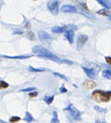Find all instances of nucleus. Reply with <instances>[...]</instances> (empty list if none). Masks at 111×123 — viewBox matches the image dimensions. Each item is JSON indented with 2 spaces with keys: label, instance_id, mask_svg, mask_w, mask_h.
Masks as SVG:
<instances>
[{
  "label": "nucleus",
  "instance_id": "c9c22d12",
  "mask_svg": "<svg viewBox=\"0 0 111 123\" xmlns=\"http://www.w3.org/2000/svg\"><path fill=\"white\" fill-rule=\"evenodd\" d=\"M107 92H108V94H109L110 97H111V91H107Z\"/></svg>",
  "mask_w": 111,
  "mask_h": 123
},
{
  "label": "nucleus",
  "instance_id": "7c9ffc66",
  "mask_svg": "<svg viewBox=\"0 0 111 123\" xmlns=\"http://www.w3.org/2000/svg\"><path fill=\"white\" fill-rule=\"evenodd\" d=\"M105 60H106V62L109 64V65L111 66V56H106L105 57Z\"/></svg>",
  "mask_w": 111,
  "mask_h": 123
},
{
  "label": "nucleus",
  "instance_id": "bb28decb",
  "mask_svg": "<svg viewBox=\"0 0 111 123\" xmlns=\"http://www.w3.org/2000/svg\"><path fill=\"white\" fill-rule=\"evenodd\" d=\"M36 90V88L35 87H30V88H27L26 89H23V90H20V91H21V92H27V91H31L32 90Z\"/></svg>",
  "mask_w": 111,
  "mask_h": 123
},
{
  "label": "nucleus",
  "instance_id": "393cba45",
  "mask_svg": "<svg viewBox=\"0 0 111 123\" xmlns=\"http://www.w3.org/2000/svg\"><path fill=\"white\" fill-rule=\"evenodd\" d=\"M96 1H97V2H99V3L101 5V6H103V7L104 8H107V9H108V8H109V7L108 6H107V5H106V4L105 3V2H104V1H103V0H96Z\"/></svg>",
  "mask_w": 111,
  "mask_h": 123
},
{
  "label": "nucleus",
  "instance_id": "4468645a",
  "mask_svg": "<svg viewBox=\"0 0 111 123\" xmlns=\"http://www.w3.org/2000/svg\"><path fill=\"white\" fill-rule=\"evenodd\" d=\"M64 28L65 29L66 31H69V30L75 31L78 30V26L76 25H74V24H68V25H65L64 26Z\"/></svg>",
  "mask_w": 111,
  "mask_h": 123
},
{
  "label": "nucleus",
  "instance_id": "6ab92c4d",
  "mask_svg": "<svg viewBox=\"0 0 111 123\" xmlns=\"http://www.w3.org/2000/svg\"><path fill=\"white\" fill-rule=\"evenodd\" d=\"M54 96H51V97H50V96H45L44 98V100L47 104L50 105L51 104L53 101L54 100Z\"/></svg>",
  "mask_w": 111,
  "mask_h": 123
},
{
  "label": "nucleus",
  "instance_id": "9b49d317",
  "mask_svg": "<svg viewBox=\"0 0 111 123\" xmlns=\"http://www.w3.org/2000/svg\"><path fill=\"white\" fill-rule=\"evenodd\" d=\"M64 37H66L68 42L70 43H74V31L72 30L66 31L64 33Z\"/></svg>",
  "mask_w": 111,
  "mask_h": 123
},
{
  "label": "nucleus",
  "instance_id": "7ed1b4c3",
  "mask_svg": "<svg viewBox=\"0 0 111 123\" xmlns=\"http://www.w3.org/2000/svg\"><path fill=\"white\" fill-rule=\"evenodd\" d=\"M64 110H68L70 111V114H71L72 116L74 117V118L75 120H81V114L78 109H76L75 107L73 106L72 104L69 105L66 108L64 109Z\"/></svg>",
  "mask_w": 111,
  "mask_h": 123
},
{
  "label": "nucleus",
  "instance_id": "412c9836",
  "mask_svg": "<svg viewBox=\"0 0 111 123\" xmlns=\"http://www.w3.org/2000/svg\"><path fill=\"white\" fill-rule=\"evenodd\" d=\"M27 37H28V38H29L32 41H33L35 40L36 39L35 38V36L34 33H33L32 31H29L28 32H27Z\"/></svg>",
  "mask_w": 111,
  "mask_h": 123
},
{
  "label": "nucleus",
  "instance_id": "6e6552de",
  "mask_svg": "<svg viewBox=\"0 0 111 123\" xmlns=\"http://www.w3.org/2000/svg\"><path fill=\"white\" fill-rule=\"evenodd\" d=\"M60 11L63 13H76L77 9L75 6L71 5H64L60 8Z\"/></svg>",
  "mask_w": 111,
  "mask_h": 123
},
{
  "label": "nucleus",
  "instance_id": "5701e85b",
  "mask_svg": "<svg viewBox=\"0 0 111 123\" xmlns=\"http://www.w3.org/2000/svg\"><path fill=\"white\" fill-rule=\"evenodd\" d=\"M53 74L54 76H57V77H59V78H60L61 79H63V80H66V81H68V78H67L66 76L64 75H63V74H60V73H53Z\"/></svg>",
  "mask_w": 111,
  "mask_h": 123
},
{
  "label": "nucleus",
  "instance_id": "423d86ee",
  "mask_svg": "<svg viewBox=\"0 0 111 123\" xmlns=\"http://www.w3.org/2000/svg\"><path fill=\"white\" fill-rule=\"evenodd\" d=\"M32 52L35 53V54H50L51 52L49 51L48 49H45L44 47L41 46L39 45H37L33 47V49H32Z\"/></svg>",
  "mask_w": 111,
  "mask_h": 123
},
{
  "label": "nucleus",
  "instance_id": "cd10ccee",
  "mask_svg": "<svg viewBox=\"0 0 111 123\" xmlns=\"http://www.w3.org/2000/svg\"><path fill=\"white\" fill-rule=\"evenodd\" d=\"M38 94V92L37 91H34V92H31V93L29 94V97H31V98H32V97H37Z\"/></svg>",
  "mask_w": 111,
  "mask_h": 123
},
{
  "label": "nucleus",
  "instance_id": "dca6fc26",
  "mask_svg": "<svg viewBox=\"0 0 111 123\" xmlns=\"http://www.w3.org/2000/svg\"><path fill=\"white\" fill-rule=\"evenodd\" d=\"M7 58L10 59H19V60H23V59H27L29 58L31 56H33V55L31 56H2Z\"/></svg>",
  "mask_w": 111,
  "mask_h": 123
},
{
  "label": "nucleus",
  "instance_id": "4c0bfd02",
  "mask_svg": "<svg viewBox=\"0 0 111 123\" xmlns=\"http://www.w3.org/2000/svg\"><path fill=\"white\" fill-rule=\"evenodd\" d=\"M109 20L111 21V16H109Z\"/></svg>",
  "mask_w": 111,
  "mask_h": 123
},
{
  "label": "nucleus",
  "instance_id": "f257e3e1",
  "mask_svg": "<svg viewBox=\"0 0 111 123\" xmlns=\"http://www.w3.org/2000/svg\"><path fill=\"white\" fill-rule=\"evenodd\" d=\"M91 95L93 99L97 102H107L111 98L108 92L99 90L93 91Z\"/></svg>",
  "mask_w": 111,
  "mask_h": 123
},
{
  "label": "nucleus",
  "instance_id": "9d476101",
  "mask_svg": "<svg viewBox=\"0 0 111 123\" xmlns=\"http://www.w3.org/2000/svg\"><path fill=\"white\" fill-rule=\"evenodd\" d=\"M84 87L88 90H92L96 86V84L91 80H85L83 84Z\"/></svg>",
  "mask_w": 111,
  "mask_h": 123
},
{
  "label": "nucleus",
  "instance_id": "f3484780",
  "mask_svg": "<svg viewBox=\"0 0 111 123\" xmlns=\"http://www.w3.org/2000/svg\"><path fill=\"white\" fill-rule=\"evenodd\" d=\"M102 75L104 78L107 79H111V70H105L103 71Z\"/></svg>",
  "mask_w": 111,
  "mask_h": 123
},
{
  "label": "nucleus",
  "instance_id": "b1692460",
  "mask_svg": "<svg viewBox=\"0 0 111 123\" xmlns=\"http://www.w3.org/2000/svg\"><path fill=\"white\" fill-rule=\"evenodd\" d=\"M94 109L95 111H96L99 112H100V113H103L105 112V109L100 108V107H99V106H95L94 107Z\"/></svg>",
  "mask_w": 111,
  "mask_h": 123
},
{
  "label": "nucleus",
  "instance_id": "aec40b11",
  "mask_svg": "<svg viewBox=\"0 0 111 123\" xmlns=\"http://www.w3.org/2000/svg\"><path fill=\"white\" fill-rule=\"evenodd\" d=\"M29 70L32 72H42L45 71V69L43 68H35L31 66H29Z\"/></svg>",
  "mask_w": 111,
  "mask_h": 123
},
{
  "label": "nucleus",
  "instance_id": "2f4dec72",
  "mask_svg": "<svg viewBox=\"0 0 111 123\" xmlns=\"http://www.w3.org/2000/svg\"><path fill=\"white\" fill-rule=\"evenodd\" d=\"M109 7H111V0H103Z\"/></svg>",
  "mask_w": 111,
  "mask_h": 123
},
{
  "label": "nucleus",
  "instance_id": "f704fd0d",
  "mask_svg": "<svg viewBox=\"0 0 111 123\" xmlns=\"http://www.w3.org/2000/svg\"><path fill=\"white\" fill-rule=\"evenodd\" d=\"M53 115L54 118H58V115H57V112H56V111L53 112Z\"/></svg>",
  "mask_w": 111,
  "mask_h": 123
},
{
  "label": "nucleus",
  "instance_id": "4be33fe9",
  "mask_svg": "<svg viewBox=\"0 0 111 123\" xmlns=\"http://www.w3.org/2000/svg\"><path fill=\"white\" fill-rule=\"evenodd\" d=\"M20 120V118L19 117H17V116H14V117H12L11 118H10V122L11 123H15L18 122Z\"/></svg>",
  "mask_w": 111,
  "mask_h": 123
},
{
  "label": "nucleus",
  "instance_id": "f8f14e48",
  "mask_svg": "<svg viewBox=\"0 0 111 123\" xmlns=\"http://www.w3.org/2000/svg\"><path fill=\"white\" fill-rule=\"evenodd\" d=\"M79 12L81 14H82V15H84V16H85L86 18H88V19H93L95 18V16H94L93 13H90V12H87V11L84 10L82 8L79 10Z\"/></svg>",
  "mask_w": 111,
  "mask_h": 123
},
{
  "label": "nucleus",
  "instance_id": "ddd939ff",
  "mask_svg": "<svg viewBox=\"0 0 111 123\" xmlns=\"http://www.w3.org/2000/svg\"><path fill=\"white\" fill-rule=\"evenodd\" d=\"M51 31L53 33L58 34V33H63L65 32L66 30L64 27H61V26H55L51 29Z\"/></svg>",
  "mask_w": 111,
  "mask_h": 123
},
{
  "label": "nucleus",
  "instance_id": "39448f33",
  "mask_svg": "<svg viewBox=\"0 0 111 123\" xmlns=\"http://www.w3.org/2000/svg\"><path fill=\"white\" fill-rule=\"evenodd\" d=\"M38 56L40 58H45L49 59V60H52V61H54L58 64H61L62 62V61L59 58L53 54L52 53L50 54H39V55H38Z\"/></svg>",
  "mask_w": 111,
  "mask_h": 123
},
{
  "label": "nucleus",
  "instance_id": "ea45409f",
  "mask_svg": "<svg viewBox=\"0 0 111 123\" xmlns=\"http://www.w3.org/2000/svg\"><path fill=\"white\" fill-rule=\"evenodd\" d=\"M34 1H36V0H34Z\"/></svg>",
  "mask_w": 111,
  "mask_h": 123
},
{
  "label": "nucleus",
  "instance_id": "58836bf2",
  "mask_svg": "<svg viewBox=\"0 0 111 123\" xmlns=\"http://www.w3.org/2000/svg\"><path fill=\"white\" fill-rule=\"evenodd\" d=\"M109 68H110V69H111V67H109Z\"/></svg>",
  "mask_w": 111,
  "mask_h": 123
},
{
  "label": "nucleus",
  "instance_id": "0eeeda50",
  "mask_svg": "<svg viewBox=\"0 0 111 123\" xmlns=\"http://www.w3.org/2000/svg\"><path fill=\"white\" fill-rule=\"evenodd\" d=\"M38 36L39 39L41 42H44V41H48L49 40L51 39V37L48 33L43 30H39L38 32Z\"/></svg>",
  "mask_w": 111,
  "mask_h": 123
},
{
  "label": "nucleus",
  "instance_id": "a211bd4d",
  "mask_svg": "<svg viewBox=\"0 0 111 123\" xmlns=\"http://www.w3.org/2000/svg\"><path fill=\"white\" fill-rule=\"evenodd\" d=\"M23 120H25V121H27V122L30 123V122H32V121H33V118L32 117V115H31L29 112H26V113H25V117L24 118Z\"/></svg>",
  "mask_w": 111,
  "mask_h": 123
},
{
  "label": "nucleus",
  "instance_id": "c756f323",
  "mask_svg": "<svg viewBox=\"0 0 111 123\" xmlns=\"http://www.w3.org/2000/svg\"><path fill=\"white\" fill-rule=\"evenodd\" d=\"M59 91H60V92H61V93L63 94V93H65V92H66L67 91H68V90H67V89L65 88H64V86H62V87L60 88Z\"/></svg>",
  "mask_w": 111,
  "mask_h": 123
},
{
  "label": "nucleus",
  "instance_id": "473e14b6",
  "mask_svg": "<svg viewBox=\"0 0 111 123\" xmlns=\"http://www.w3.org/2000/svg\"><path fill=\"white\" fill-rule=\"evenodd\" d=\"M23 32L19 30H16L15 31L13 32V34H22Z\"/></svg>",
  "mask_w": 111,
  "mask_h": 123
},
{
  "label": "nucleus",
  "instance_id": "e433bc0d",
  "mask_svg": "<svg viewBox=\"0 0 111 123\" xmlns=\"http://www.w3.org/2000/svg\"><path fill=\"white\" fill-rule=\"evenodd\" d=\"M95 123H101L100 121H96Z\"/></svg>",
  "mask_w": 111,
  "mask_h": 123
},
{
  "label": "nucleus",
  "instance_id": "72a5a7b5",
  "mask_svg": "<svg viewBox=\"0 0 111 123\" xmlns=\"http://www.w3.org/2000/svg\"><path fill=\"white\" fill-rule=\"evenodd\" d=\"M51 123H59V120L57 118H53L51 120Z\"/></svg>",
  "mask_w": 111,
  "mask_h": 123
},
{
  "label": "nucleus",
  "instance_id": "c85d7f7f",
  "mask_svg": "<svg viewBox=\"0 0 111 123\" xmlns=\"http://www.w3.org/2000/svg\"><path fill=\"white\" fill-rule=\"evenodd\" d=\"M62 62H63L64 63L66 64L69 65V66H72V65L74 64V62H72V61H70V60H63V61H62Z\"/></svg>",
  "mask_w": 111,
  "mask_h": 123
},
{
  "label": "nucleus",
  "instance_id": "2eb2a0df",
  "mask_svg": "<svg viewBox=\"0 0 111 123\" xmlns=\"http://www.w3.org/2000/svg\"><path fill=\"white\" fill-rule=\"evenodd\" d=\"M97 13L99 14H100V15L105 16H111V12L106 9L100 10L97 12Z\"/></svg>",
  "mask_w": 111,
  "mask_h": 123
},
{
  "label": "nucleus",
  "instance_id": "20e7f679",
  "mask_svg": "<svg viewBox=\"0 0 111 123\" xmlns=\"http://www.w3.org/2000/svg\"><path fill=\"white\" fill-rule=\"evenodd\" d=\"M88 37L87 35L81 34L78 37L77 39V49L78 50H81L83 48L85 43L88 41Z\"/></svg>",
  "mask_w": 111,
  "mask_h": 123
},
{
  "label": "nucleus",
  "instance_id": "f03ea898",
  "mask_svg": "<svg viewBox=\"0 0 111 123\" xmlns=\"http://www.w3.org/2000/svg\"><path fill=\"white\" fill-rule=\"evenodd\" d=\"M60 1L58 0H50L47 2V8L54 15H57L58 13Z\"/></svg>",
  "mask_w": 111,
  "mask_h": 123
},
{
  "label": "nucleus",
  "instance_id": "a878e982",
  "mask_svg": "<svg viewBox=\"0 0 111 123\" xmlns=\"http://www.w3.org/2000/svg\"><path fill=\"white\" fill-rule=\"evenodd\" d=\"M8 86H9V85H8V83L4 81V80H1V88H6L8 87Z\"/></svg>",
  "mask_w": 111,
  "mask_h": 123
},
{
  "label": "nucleus",
  "instance_id": "1a4fd4ad",
  "mask_svg": "<svg viewBox=\"0 0 111 123\" xmlns=\"http://www.w3.org/2000/svg\"><path fill=\"white\" fill-rule=\"evenodd\" d=\"M82 68L84 71V72L86 73V74H87L88 78L91 79H94L95 78V73L94 69L87 68V67H82Z\"/></svg>",
  "mask_w": 111,
  "mask_h": 123
}]
</instances>
